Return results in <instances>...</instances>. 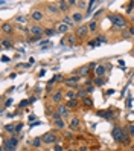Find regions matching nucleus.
<instances>
[{
    "label": "nucleus",
    "instance_id": "f257e3e1",
    "mask_svg": "<svg viewBox=\"0 0 134 151\" xmlns=\"http://www.w3.org/2000/svg\"><path fill=\"white\" fill-rule=\"evenodd\" d=\"M111 136L116 142H122V144H128L130 142V136L128 133L122 128V127H114L113 131H111Z\"/></svg>",
    "mask_w": 134,
    "mask_h": 151
},
{
    "label": "nucleus",
    "instance_id": "f03ea898",
    "mask_svg": "<svg viewBox=\"0 0 134 151\" xmlns=\"http://www.w3.org/2000/svg\"><path fill=\"white\" fill-rule=\"evenodd\" d=\"M110 20H111V23L114 24L116 28H120V29H124L127 28V20L122 17V15H117V14H113V15H110Z\"/></svg>",
    "mask_w": 134,
    "mask_h": 151
},
{
    "label": "nucleus",
    "instance_id": "7ed1b4c3",
    "mask_svg": "<svg viewBox=\"0 0 134 151\" xmlns=\"http://www.w3.org/2000/svg\"><path fill=\"white\" fill-rule=\"evenodd\" d=\"M17 139L15 137H9V139H6V141H3V148H5V151H14L15 150V147H17Z\"/></svg>",
    "mask_w": 134,
    "mask_h": 151
},
{
    "label": "nucleus",
    "instance_id": "20e7f679",
    "mask_svg": "<svg viewBox=\"0 0 134 151\" xmlns=\"http://www.w3.org/2000/svg\"><path fill=\"white\" fill-rule=\"evenodd\" d=\"M29 32H31V35H32V40H38L40 37L44 34L43 28H41V26H38V24H34V26L29 29Z\"/></svg>",
    "mask_w": 134,
    "mask_h": 151
},
{
    "label": "nucleus",
    "instance_id": "39448f33",
    "mask_svg": "<svg viewBox=\"0 0 134 151\" xmlns=\"http://www.w3.org/2000/svg\"><path fill=\"white\" fill-rule=\"evenodd\" d=\"M43 144H46V145H52V144H55L56 141H58V137H56V134L55 133H46L43 137Z\"/></svg>",
    "mask_w": 134,
    "mask_h": 151
},
{
    "label": "nucleus",
    "instance_id": "423d86ee",
    "mask_svg": "<svg viewBox=\"0 0 134 151\" xmlns=\"http://www.w3.org/2000/svg\"><path fill=\"white\" fill-rule=\"evenodd\" d=\"M87 32H89V26H78L75 31V35H76V38H84L87 35Z\"/></svg>",
    "mask_w": 134,
    "mask_h": 151
},
{
    "label": "nucleus",
    "instance_id": "0eeeda50",
    "mask_svg": "<svg viewBox=\"0 0 134 151\" xmlns=\"http://www.w3.org/2000/svg\"><path fill=\"white\" fill-rule=\"evenodd\" d=\"M56 111L61 115V118H67V116L70 115V110L67 108V105H63V104H59V105H58Z\"/></svg>",
    "mask_w": 134,
    "mask_h": 151
},
{
    "label": "nucleus",
    "instance_id": "6e6552de",
    "mask_svg": "<svg viewBox=\"0 0 134 151\" xmlns=\"http://www.w3.org/2000/svg\"><path fill=\"white\" fill-rule=\"evenodd\" d=\"M31 18H32L34 21H41V20L44 18V14H43L41 11L35 9V11H32V14H31Z\"/></svg>",
    "mask_w": 134,
    "mask_h": 151
},
{
    "label": "nucleus",
    "instance_id": "1a4fd4ad",
    "mask_svg": "<svg viewBox=\"0 0 134 151\" xmlns=\"http://www.w3.org/2000/svg\"><path fill=\"white\" fill-rule=\"evenodd\" d=\"M72 28L70 26H67V24H64V23H58V26H56V32L58 34H69V31H70Z\"/></svg>",
    "mask_w": 134,
    "mask_h": 151
},
{
    "label": "nucleus",
    "instance_id": "9d476101",
    "mask_svg": "<svg viewBox=\"0 0 134 151\" xmlns=\"http://www.w3.org/2000/svg\"><path fill=\"white\" fill-rule=\"evenodd\" d=\"M78 82H79V76H70V78L64 79V84H66L67 87H75Z\"/></svg>",
    "mask_w": 134,
    "mask_h": 151
},
{
    "label": "nucleus",
    "instance_id": "9b49d317",
    "mask_svg": "<svg viewBox=\"0 0 134 151\" xmlns=\"http://www.w3.org/2000/svg\"><path fill=\"white\" fill-rule=\"evenodd\" d=\"M105 70H107V66H96V69H94V75L97 78H102L104 76V73H105Z\"/></svg>",
    "mask_w": 134,
    "mask_h": 151
},
{
    "label": "nucleus",
    "instance_id": "f8f14e48",
    "mask_svg": "<svg viewBox=\"0 0 134 151\" xmlns=\"http://www.w3.org/2000/svg\"><path fill=\"white\" fill-rule=\"evenodd\" d=\"M72 18H73V21H75V24L76 23H81L82 20H84V14H82V12H73V14H72Z\"/></svg>",
    "mask_w": 134,
    "mask_h": 151
},
{
    "label": "nucleus",
    "instance_id": "ddd939ff",
    "mask_svg": "<svg viewBox=\"0 0 134 151\" xmlns=\"http://www.w3.org/2000/svg\"><path fill=\"white\" fill-rule=\"evenodd\" d=\"M53 127L58 128V130H63V128H66V122L63 121V118L55 119V121H53Z\"/></svg>",
    "mask_w": 134,
    "mask_h": 151
},
{
    "label": "nucleus",
    "instance_id": "4468645a",
    "mask_svg": "<svg viewBox=\"0 0 134 151\" xmlns=\"http://www.w3.org/2000/svg\"><path fill=\"white\" fill-rule=\"evenodd\" d=\"M69 127H70V130H78V127H79V119H78V118H72L70 122H69Z\"/></svg>",
    "mask_w": 134,
    "mask_h": 151
},
{
    "label": "nucleus",
    "instance_id": "2eb2a0df",
    "mask_svg": "<svg viewBox=\"0 0 134 151\" xmlns=\"http://www.w3.org/2000/svg\"><path fill=\"white\" fill-rule=\"evenodd\" d=\"M61 43H67V44H70V46H73L76 43V35L73 34V35H67V38H64Z\"/></svg>",
    "mask_w": 134,
    "mask_h": 151
},
{
    "label": "nucleus",
    "instance_id": "dca6fc26",
    "mask_svg": "<svg viewBox=\"0 0 134 151\" xmlns=\"http://www.w3.org/2000/svg\"><path fill=\"white\" fill-rule=\"evenodd\" d=\"M47 11L50 12V14H58V12H59V8H58V5H55V3H47Z\"/></svg>",
    "mask_w": 134,
    "mask_h": 151
},
{
    "label": "nucleus",
    "instance_id": "f3484780",
    "mask_svg": "<svg viewBox=\"0 0 134 151\" xmlns=\"http://www.w3.org/2000/svg\"><path fill=\"white\" fill-rule=\"evenodd\" d=\"M56 5H58V8H59V11H63V12H66V11H69V8H70V5H69V2H64V0H61V2H58Z\"/></svg>",
    "mask_w": 134,
    "mask_h": 151
},
{
    "label": "nucleus",
    "instance_id": "a211bd4d",
    "mask_svg": "<svg viewBox=\"0 0 134 151\" xmlns=\"http://www.w3.org/2000/svg\"><path fill=\"white\" fill-rule=\"evenodd\" d=\"M61 99H63V93H61V90L55 92V93H53V96H52V101H53V104H58V102H61Z\"/></svg>",
    "mask_w": 134,
    "mask_h": 151
},
{
    "label": "nucleus",
    "instance_id": "6ab92c4d",
    "mask_svg": "<svg viewBox=\"0 0 134 151\" xmlns=\"http://www.w3.org/2000/svg\"><path fill=\"white\" fill-rule=\"evenodd\" d=\"M63 23H64V24H67V26H70V28L75 26V21H73V18H72V17H69V15H64V17H63Z\"/></svg>",
    "mask_w": 134,
    "mask_h": 151
},
{
    "label": "nucleus",
    "instance_id": "aec40b11",
    "mask_svg": "<svg viewBox=\"0 0 134 151\" xmlns=\"http://www.w3.org/2000/svg\"><path fill=\"white\" fill-rule=\"evenodd\" d=\"M66 105H67L69 110H72V108H76L79 104H78V99H70V101H67V104H66Z\"/></svg>",
    "mask_w": 134,
    "mask_h": 151
},
{
    "label": "nucleus",
    "instance_id": "412c9836",
    "mask_svg": "<svg viewBox=\"0 0 134 151\" xmlns=\"http://www.w3.org/2000/svg\"><path fill=\"white\" fill-rule=\"evenodd\" d=\"M2 32L6 35V34H11L12 32V26H11V24L9 23H3L2 24Z\"/></svg>",
    "mask_w": 134,
    "mask_h": 151
},
{
    "label": "nucleus",
    "instance_id": "4be33fe9",
    "mask_svg": "<svg viewBox=\"0 0 134 151\" xmlns=\"http://www.w3.org/2000/svg\"><path fill=\"white\" fill-rule=\"evenodd\" d=\"M66 98H67V101H70V99H76V98H78V92H75V90H69V92L66 93Z\"/></svg>",
    "mask_w": 134,
    "mask_h": 151
},
{
    "label": "nucleus",
    "instance_id": "5701e85b",
    "mask_svg": "<svg viewBox=\"0 0 134 151\" xmlns=\"http://www.w3.org/2000/svg\"><path fill=\"white\" fill-rule=\"evenodd\" d=\"M99 116H102L105 119H111L113 118V113L111 111H99Z\"/></svg>",
    "mask_w": 134,
    "mask_h": 151
},
{
    "label": "nucleus",
    "instance_id": "b1692460",
    "mask_svg": "<svg viewBox=\"0 0 134 151\" xmlns=\"http://www.w3.org/2000/svg\"><path fill=\"white\" fill-rule=\"evenodd\" d=\"M89 72H90V67L89 66H82L79 69V75H84V76H85V75H89Z\"/></svg>",
    "mask_w": 134,
    "mask_h": 151
},
{
    "label": "nucleus",
    "instance_id": "393cba45",
    "mask_svg": "<svg viewBox=\"0 0 134 151\" xmlns=\"http://www.w3.org/2000/svg\"><path fill=\"white\" fill-rule=\"evenodd\" d=\"M96 28H97V23L93 20V21H90V24H89V32H94L96 31Z\"/></svg>",
    "mask_w": 134,
    "mask_h": 151
},
{
    "label": "nucleus",
    "instance_id": "a878e982",
    "mask_svg": "<svg viewBox=\"0 0 134 151\" xmlns=\"http://www.w3.org/2000/svg\"><path fill=\"white\" fill-rule=\"evenodd\" d=\"M78 98L79 99H85V98H87V90H78Z\"/></svg>",
    "mask_w": 134,
    "mask_h": 151
},
{
    "label": "nucleus",
    "instance_id": "bb28decb",
    "mask_svg": "<svg viewBox=\"0 0 134 151\" xmlns=\"http://www.w3.org/2000/svg\"><path fill=\"white\" fill-rule=\"evenodd\" d=\"M41 144H43V139H40V137H35V139L32 141V145L34 147H40Z\"/></svg>",
    "mask_w": 134,
    "mask_h": 151
},
{
    "label": "nucleus",
    "instance_id": "cd10ccee",
    "mask_svg": "<svg viewBox=\"0 0 134 151\" xmlns=\"http://www.w3.org/2000/svg\"><path fill=\"white\" fill-rule=\"evenodd\" d=\"M56 32V29H50V28H49V29H44V34L47 35V37H50V35H53Z\"/></svg>",
    "mask_w": 134,
    "mask_h": 151
},
{
    "label": "nucleus",
    "instance_id": "c85d7f7f",
    "mask_svg": "<svg viewBox=\"0 0 134 151\" xmlns=\"http://www.w3.org/2000/svg\"><path fill=\"white\" fill-rule=\"evenodd\" d=\"M2 46H3L5 49H6V47H11V46H12V41H11V40H6V38H5V40H3V43H2Z\"/></svg>",
    "mask_w": 134,
    "mask_h": 151
},
{
    "label": "nucleus",
    "instance_id": "c756f323",
    "mask_svg": "<svg viewBox=\"0 0 134 151\" xmlns=\"http://www.w3.org/2000/svg\"><path fill=\"white\" fill-rule=\"evenodd\" d=\"M127 130H128V134L134 136V125H133V124H128V127H127Z\"/></svg>",
    "mask_w": 134,
    "mask_h": 151
},
{
    "label": "nucleus",
    "instance_id": "7c9ffc66",
    "mask_svg": "<svg viewBox=\"0 0 134 151\" xmlns=\"http://www.w3.org/2000/svg\"><path fill=\"white\" fill-rule=\"evenodd\" d=\"M5 131H6V133H11V134H12V133L15 131V128L12 127V125H6V127H5Z\"/></svg>",
    "mask_w": 134,
    "mask_h": 151
},
{
    "label": "nucleus",
    "instance_id": "2f4dec72",
    "mask_svg": "<svg viewBox=\"0 0 134 151\" xmlns=\"http://www.w3.org/2000/svg\"><path fill=\"white\" fill-rule=\"evenodd\" d=\"M84 104L87 105V107H91V105H93V101H91L90 98H85V99H84Z\"/></svg>",
    "mask_w": 134,
    "mask_h": 151
},
{
    "label": "nucleus",
    "instance_id": "473e14b6",
    "mask_svg": "<svg viewBox=\"0 0 134 151\" xmlns=\"http://www.w3.org/2000/svg\"><path fill=\"white\" fill-rule=\"evenodd\" d=\"M104 82H105L104 78H97V79H94V85H102Z\"/></svg>",
    "mask_w": 134,
    "mask_h": 151
},
{
    "label": "nucleus",
    "instance_id": "72a5a7b5",
    "mask_svg": "<svg viewBox=\"0 0 134 151\" xmlns=\"http://www.w3.org/2000/svg\"><path fill=\"white\" fill-rule=\"evenodd\" d=\"M15 21H17V23H26V18L20 15V17H17V18H15Z\"/></svg>",
    "mask_w": 134,
    "mask_h": 151
},
{
    "label": "nucleus",
    "instance_id": "f704fd0d",
    "mask_svg": "<svg viewBox=\"0 0 134 151\" xmlns=\"http://www.w3.org/2000/svg\"><path fill=\"white\" fill-rule=\"evenodd\" d=\"M53 151H63V147H61V145H58V144H56V145L53 147Z\"/></svg>",
    "mask_w": 134,
    "mask_h": 151
},
{
    "label": "nucleus",
    "instance_id": "c9c22d12",
    "mask_svg": "<svg viewBox=\"0 0 134 151\" xmlns=\"http://www.w3.org/2000/svg\"><path fill=\"white\" fill-rule=\"evenodd\" d=\"M28 104H29V101H21V102H20V107L23 108V107H26Z\"/></svg>",
    "mask_w": 134,
    "mask_h": 151
},
{
    "label": "nucleus",
    "instance_id": "e433bc0d",
    "mask_svg": "<svg viewBox=\"0 0 134 151\" xmlns=\"http://www.w3.org/2000/svg\"><path fill=\"white\" fill-rule=\"evenodd\" d=\"M128 35H134V28H130L128 29Z\"/></svg>",
    "mask_w": 134,
    "mask_h": 151
},
{
    "label": "nucleus",
    "instance_id": "4c0bfd02",
    "mask_svg": "<svg viewBox=\"0 0 134 151\" xmlns=\"http://www.w3.org/2000/svg\"><path fill=\"white\" fill-rule=\"evenodd\" d=\"M11 104H12V99H8V101H6V104H5V105H6V107H11Z\"/></svg>",
    "mask_w": 134,
    "mask_h": 151
},
{
    "label": "nucleus",
    "instance_id": "58836bf2",
    "mask_svg": "<svg viewBox=\"0 0 134 151\" xmlns=\"http://www.w3.org/2000/svg\"><path fill=\"white\" fill-rule=\"evenodd\" d=\"M21 127H23V125H21V124H18V125H17V128H15V131H20V130H21Z\"/></svg>",
    "mask_w": 134,
    "mask_h": 151
},
{
    "label": "nucleus",
    "instance_id": "ea45409f",
    "mask_svg": "<svg viewBox=\"0 0 134 151\" xmlns=\"http://www.w3.org/2000/svg\"><path fill=\"white\" fill-rule=\"evenodd\" d=\"M46 43H49V40H44V41H40L38 44H40V46H43V44H46Z\"/></svg>",
    "mask_w": 134,
    "mask_h": 151
}]
</instances>
